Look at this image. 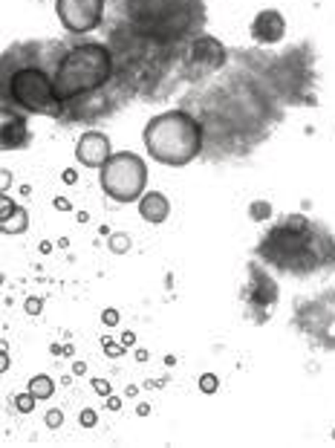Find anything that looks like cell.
<instances>
[{"label": "cell", "instance_id": "3", "mask_svg": "<svg viewBox=\"0 0 335 448\" xmlns=\"http://www.w3.org/2000/svg\"><path fill=\"white\" fill-rule=\"evenodd\" d=\"M110 78H113V52L96 41L67 49L52 73V84L61 105H70L81 99V95L102 90Z\"/></svg>", "mask_w": 335, "mask_h": 448}, {"label": "cell", "instance_id": "25", "mask_svg": "<svg viewBox=\"0 0 335 448\" xmlns=\"http://www.w3.org/2000/svg\"><path fill=\"white\" fill-rule=\"evenodd\" d=\"M41 307H44V301H41V298H29V301H26V312H29V315H38V312H41Z\"/></svg>", "mask_w": 335, "mask_h": 448}, {"label": "cell", "instance_id": "28", "mask_svg": "<svg viewBox=\"0 0 335 448\" xmlns=\"http://www.w3.org/2000/svg\"><path fill=\"white\" fill-rule=\"evenodd\" d=\"M75 179H78V174H75L73 168H70V171H64V182H70V185H73Z\"/></svg>", "mask_w": 335, "mask_h": 448}, {"label": "cell", "instance_id": "26", "mask_svg": "<svg viewBox=\"0 0 335 448\" xmlns=\"http://www.w3.org/2000/svg\"><path fill=\"white\" fill-rule=\"evenodd\" d=\"M55 208H58V211H70L73 206H70V200H64V197H55Z\"/></svg>", "mask_w": 335, "mask_h": 448}, {"label": "cell", "instance_id": "24", "mask_svg": "<svg viewBox=\"0 0 335 448\" xmlns=\"http://www.w3.org/2000/svg\"><path fill=\"white\" fill-rule=\"evenodd\" d=\"M61 420H64V413H61V411H49L47 413V428H58Z\"/></svg>", "mask_w": 335, "mask_h": 448}, {"label": "cell", "instance_id": "4", "mask_svg": "<svg viewBox=\"0 0 335 448\" xmlns=\"http://www.w3.org/2000/svg\"><path fill=\"white\" fill-rule=\"evenodd\" d=\"M4 105L18 107L23 113H44V116H58V110L64 107L58 102L52 76L41 67H18L15 73H6Z\"/></svg>", "mask_w": 335, "mask_h": 448}, {"label": "cell", "instance_id": "12", "mask_svg": "<svg viewBox=\"0 0 335 448\" xmlns=\"http://www.w3.org/2000/svg\"><path fill=\"white\" fill-rule=\"evenodd\" d=\"M29 139H32V136H29L26 119L4 105V151H15V148L20 151V148L29 145Z\"/></svg>", "mask_w": 335, "mask_h": 448}, {"label": "cell", "instance_id": "15", "mask_svg": "<svg viewBox=\"0 0 335 448\" xmlns=\"http://www.w3.org/2000/svg\"><path fill=\"white\" fill-rule=\"evenodd\" d=\"M26 391H32L38 399H52V394H55V385H52V379L49 376H32L29 379V385H26Z\"/></svg>", "mask_w": 335, "mask_h": 448}, {"label": "cell", "instance_id": "8", "mask_svg": "<svg viewBox=\"0 0 335 448\" xmlns=\"http://www.w3.org/2000/svg\"><path fill=\"white\" fill-rule=\"evenodd\" d=\"M249 278H252V283H249V290H246V307H249V312L260 310L257 322H263V318L278 307V298H281L278 283L272 281V275L260 264H249Z\"/></svg>", "mask_w": 335, "mask_h": 448}, {"label": "cell", "instance_id": "18", "mask_svg": "<svg viewBox=\"0 0 335 448\" xmlns=\"http://www.w3.org/2000/svg\"><path fill=\"white\" fill-rule=\"evenodd\" d=\"M249 214H252V220H266V217H272V203L255 200V203L249 206Z\"/></svg>", "mask_w": 335, "mask_h": 448}, {"label": "cell", "instance_id": "9", "mask_svg": "<svg viewBox=\"0 0 335 448\" xmlns=\"http://www.w3.org/2000/svg\"><path fill=\"white\" fill-rule=\"evenodd\" d=\"M226 64V49L217 38H197L188 49V58H185V70L191 78L197 76H208V73H217Z\"/></svg>", "mask_w": 335, "mask_h": 448}, {"label": "cell", "instance_id": "13", "mask_svg": "<svg viewBox=\"0 0 335 448\" xmlns=\"http://www.w3.org/2000/svg\"><path fill=\"white\" fill-rule=\"evenodd\" d=\"M139 214H142L145 223L159 226V223H165L168 214H171V203H168V197L162 194V191H145L142 200H139Z\"/></svg>", "mask_w": 335, "mask_h": 448}, {"label": "cell", "instance_id": "7", "mask_svg": "<svg viewBox=\"0 0 335 448\" xmlns=\"http://www.w3.org/2000/svg\"><path fill=\"white\" fill-rule=\"evenodd\" d=\"M104 0H55V15L70 35H87L104 20Z\"/></svg>", "mask_w": 335, "mask_h": 448}, {"label": "cell", "instance_id": "6", "mask_svg": "<svg viewBox=\"0 0 335 448\" xmlns=\"http://www.w3.org/2000/svg\"><path fill=\"white\" fill-rule=\"evenodd\" d=\"M295 324L318 347L335 350V293H324L312 301H303L295 312Z\"/></svg>", "mask_w": 335, "mask_h": 448}, {"label": "cell", "instance_id": "21", "mask_svg": "<svg viewBox=\"0 0 335 448\" xmlns=\"http://www.w3.org/2000/svg\"><path fill=\"white\" fill-rule=\"evenodd\" d=\"M96 420H99V417H96V411H93V408L81 411V417H78V423H81L84 428H93V425H96Z\"/></svg>", "mask_w": 335, "mask_h": 448}, {"label": "cell", "instance_id": "2", "mask_svg": "<svg viewBox=\"0 0 335 448\" xmlns=\"http://www.w3.org/2000/svg\"><path fill=\"white\" fill-rule=\"evenodd\" d=\"M142 139H145L147 156L154 163L165 168H185L202 153L205 127L197 116L176 107L150 119L142 131Z\"/></svg>", "mask_w": 335, "mask_h": 448}, {"label": "cell", "instance_id": "22", "mask_svg": "<svg viewBox=\"0 0 335 448\" xmlns=\"http://www.w3.org/2000/svg\"><path fill=\"white\" fill-rule=\"evenodd\" d=\"M102 324H104V327H116V324H118V310H113V307L104 310V312H102Z\"/></svg>", "mask_w": 335, "mask_h": 448}, {"label": "cell", "instance_id": "10", "mask_svg": "<svg viewBox=\"0 0 335 448\" xmlns=\"http://www.w3.org/2000/svg\"><path fill=\"white\" fill-rule=\"evenodd\" d=\"M110 156H113V142H110V136H104L102 131H87V134L78 136V145H75L78 165L102 168Z\"/></svg>", "mask_w": 335, "mask_h": 448}, {"label": "cell", "instance_id": "27", "mask_svg": "<svg viewBox=\"0 0 335 448\" xmlns=\"http://www.w3.org/2000/svg\"><path fill=\"white\" fill-rule=\"evenodd\" d=\"M107 408H110V411H118V408H121V399H116V396H107Z\"/></svg>", "mask_w": 335, "mask_h": 448}, {"label": "cell", "instance_id": "30", "mask_svg": "<svg viewBox=\"0 0 335 448\" xmlns=\"http://www.w3.org/2000/svg\"><path fill=\"white\" fill-rule=\"evenodd\" d=\"M73 370H75V373H84V370H87V365H84V362H75V367H73Z\"/></svg>", "mask_w": 335, "mask_h": 448}, {"label": "cell", "instance_id": "29", "mask_svg": "<svg viewBox=\"0 0 335 448\" xmlns=\"http://www.w3.org/2000/svg\"><path fill=\"white\" fill-rule=\"evenodd\" d=\"M133 341H136V336H133V333H125V336H121V344H125V347H128V344H133Z\"/></svg>", "mask_w": 335, "mask_h": 448}, {"label": "cell", "instance_id": "1", "mask_svg": "<svg viewBox=\"0 0 335 448\" xmlns=\"http://www.w3.org/2000/svg\"><path fill=\"white\" fill-rule=\"evenodd\" d=\"M257 258L289 275L335 269V237L307 214H286L260 237Z\"/></svg>", "mask_w": 335, "mask_h": 448}, {"label": "cell", "instance_id": "5", "mask_svg": "<svg viewBox=\"0 0 335 448\" xmlns=\"http://www.w3.org/2000/svg\"><path fill=\"white\" fill-rule=\"evenodd\" d=\"M99 182L113 203H139L147 185V165L133 151H113L99 168Z\"/></svg>", "mask_w": 335, "mask_h": 448}, {"label": "cell", "instance_id": "17", "mask_svg": "<svg viewBox=\"0 0 335 448\" xmlns=\"http://www.w3.org/2000/svg\"><path fill=\"white\" fill-rule=\"evenodd\" d=\"M35 402H38V396H35L32 391H26V394H18V396H15V408H18L20 413H32V411H35Z\"/></svg>", "mask_w": 335, "mask_h": 448}, {"label": "cell", "instance_id": "11", "mask_svg": "<svg viewBox=\"0 0 335 448\" xmlns=\"http://www.w3.org/2000/svg\"><path fill=\"white\" fill-rule=\"evenodd\" d=\"M286 35V20L278 9H260L252 20V38L257 44H278Z\"/></svg>", "mask_w": 335, "mask_h": 448}, {"label": "cell", "instance_id": "20", "mask_svg": "<svg viewBox=\"0 0 335 448\" xmlns=\"http://www.w3.org/2000/svg\"><path fill=\"white\" fill-rule=\"evenodd\" d=\"M90 385H93V391L99 396H110V382L107 379H90Z\"/></svg>", "mask_w": 335, "mask_h": 448}, {"label": "cell", "instance_id": "14", "mask_svg": "<svg viewBox=\"0 0 335 448\" xmlns=\"http://www.w3.org/2000/svg\"><path fill=\"white\" fill-rule=\"evenodd\" d=\"M26 229H29V217H26V208H20V206H15L12 214L0 217V232L4 235H23Z\"/></svg>", "mask_w": 335, "mask_h": 448}, {"label": "cell", "instance_id": "16", "mask_svg": "<svg viewBox=\"0 0 335 448\" xmlns=\"http://www.w3.org/2000/svg\"><path fill=\"white\" fill-rule=\"evenodd\" d=\"M107 246H110L113 254H125V252L130 249V237H128L125 232H116V235L107 237Z\"/></svg>", "mask_w": 335, "mask_h": 448}, {"label": "cell", "instance_id": "23", "mask_svg": "<svg viewBox=\"0 0 335 448\" xmlns=\"http://www.w3.org/2000/svg\"><path fill=\"white\" fill-rule=\"evenodd\" d=\"M102 344H104V350H107V356H113V359H118V356H125V347H118V344H113L110 338H102Z\"/></svg>", "mask_w": 335, "mask_h": 448}, {"label": "cell", "instance_id": "19", "mask_svg": "<svg viewBox=\"0 0 335 448\" xmlns=\"http://www.w3.org/2000/svg\"><path fill=\"white\" fill-rule=\"evenodd\" d=\"M217 388H220V379L214 373H202L200 376V391L202 394H217Z\"/></svg>", "mask_w": 335, "mask_h": 448}]
</instances>
